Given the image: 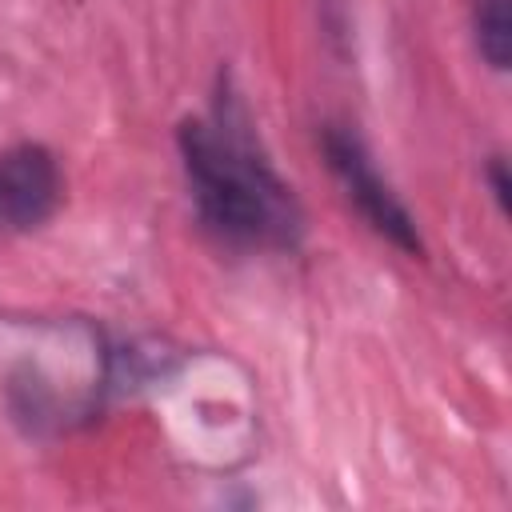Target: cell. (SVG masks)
I'll use <instances>...</instances> for the list:
<instances>
[{
    "mask_svg": "<svg viewBox=\"0 0 512 512\" xmlns=\"http://www.w3.org/2000/svg\"><path fill=\"white\" fill-rule=\"evenodd\" d=\"M176 148L196 220L220 248L232 252L300 248L308 232L304 204L260 148L252 116L228 76H220L212 108L204 116L180 120Z\"/></svg>",
    "mask_w": 512,
    "mask_h": 512,
    "instance_id": "6da1fadb",
    "label": "cell"
},
{
    "mask_svg": "<svg viewBox=\"0 0 512 512\" xmlns=\"http://www.w3.org/2000/svg\"><path fill=\"white\" fill-rule=\"evenodd\" d=\"M472 40L480 60L492 72L512 64V4L508 0H472Z\"/></svg>",
    "mask_w": 512,
    "mask_h": 512,
    "instance_id": "277c9868",
    "label": "cell"
},
{
    "mask_svg": "<svg viewBox=\"0 0 512 512\" xmlns=\"http://www.w3.org/2000/svg\"><path fill=\"white\" fill-rule=\"evenodd\" d=\"M64 204V172L48 144L20 140L0 152V240L44 228Z\"/></svg>",
    "mask_w": 512,
    "mask_h": 512,
    "instance_id": "3957f363",
    "label": "cell"
},
{
    "mask_svg": "<svg viewBox=\"0 0 512 512\" xmlns=\"http://www.w3.org/2000/svg\"><path fill=\"white\" fill-rule=\"evenodd\" d=\"M316 144H320V156L328 164V172L336 176V184L344 188V200L360 212V220L384 236L396 252L404 256H424V240H420V228H416V216L408 212V204L396 196V188L380 176V168L372 164L364 140L356 128L348 124H320L316 132Z\"/></svg>",
    "mask_w": 512,
    "mask_h": 512,
    "instance_id": "7a4b0ae2",
    "label": "cell"
},
{
    "mask_svg": "<svg viewBox=\"0 0 512 512\" xmlns=\"http://www.w3.org/2000/svg\"><path fill=\"white\" fill-rule=\"evenodd\" d=\"M484 184H488V192H492L500 216H508V212H512V176H508V160H504L500 152H492V156L484 160Z\"/></svg>",
    "mask_w": 512,
    "mask_h": 512,
    "instance_id": "5b68a950",
    "label": "cell"
}]
</instances>
